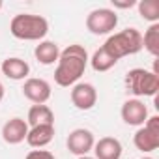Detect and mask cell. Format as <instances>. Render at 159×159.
Segmentation results:
<instances>
[{"label": "cell", "mask_w": 159, "mask_h": 159, "mask_svg": "<svg viewBox=\"0 0 159 159\" xmlns=\"http://www.w3.org/2000/svg\"><path fill=\"white\" fill-rule=\"evenodd\" d=\"M0 71H2L8 79H11V81H25V79H28V75H30V66H28L26 60L11 56V58H6L2 64H0Z\"/></svg>", "instance_id": "4fadbf2b"}, {"label": "cell", "mask_w": 159, "mask_h": 159, "mask_svg": "<svg viewBox=\"0 0 159 159\" xmlns=\"http://www.w3.org/2000/svg\"><path fill=\"white\" fill-rule=\"evenodd\" d=\"M71 103L79 111H90L98 103V90L92 83H77L71 88Z\"/></svg>", "instance_id": "ba28073f"}, {"label": "cell", "mask_w": 159, "mask_h": 159, "mask_svg": "<svg viewBox=\"0 0 159 159\" xmlns=\"http://www.w3.org/2000/svg\"><path fill=\"white\" fill-rule=\"evenodd\" d=\"M34 56H36V60H38L41 66H52V64L58 62V58H60V47H58V43H54V41L43 39V41H39V45H36Z\"/></svg>", "instance_id": "9a60e30c"}, {"label": "cell", "mask_w": 159, "mask_h": 159, "mask_svg": "<svg viewBox=\"0 0 159 159\" xmlns=\"http://www.w3.org/2000/svg\"><path fill=\"white\" fill-rule=\"evenodd\" d=\"M88 62H90L92 69H94V71H99V73L109 71V69H112V67L118 64V60H116V58H112V56H111L103 47H99V49L92 54V58H90Z\"/></svg>", "instance_id": "e0dca14e"}, {"label": "cell", "mask_w": 159, "mask_h": 159, "mask_svg": "<svg viewBox=\"0 0 159 159\" xmlns=\"http://www.w3.org/2000/svg\"><path fill=\"white\" fill-rule=\"evenodd\" d=\"M111 4L116 10H131L133 6H137V0H111Z\"/></svg>", "instance_id": "44dd1931"}, {"label": "cell", "mask_w": 159, "mask_h": 159, "mask_svg": "<svg viewBox=\"0 0 159 159\" xmlns=\"http://www.w3.org/2000/svg\"><path fill=\"white\" fill-rule=\"evenodd\" d=\"M10 32L13 38L23 41H43L49 34V21L36 13H19L10 23Z\"/></svg>", "instance_id": "7a4b0ae2"}, {"label": "cell", "mask_w": 159, "mask_h": 159, "mask_svg": "<svg viewBox=\"0 0 159 159\" xmlns=\"http://www.w3.org/2000/svg\"><path fill=\"white\" fill-rule=\"evenodd\" d=\"M28 124L26 120L15 116L11 120H8L4 125H2V139L4 142L8 144H21L26 140V135H28Z\"/></svg>", "instance_id": "8fae6325"}, {"label": "cell", "mask_w": 159, "mask_h": 159, "mask_svg": "<svg viewBox=\"0 0 159 159\" xmlns=\"http://www.w3.org/2000/svg\"><path fill=\"white\" fill-rule=\"evenodd\" d=\"M118 26V15L111 8H98L92 10L86 17V28L94 36H107L114 32Z\"/></svg>", "instance_id": "8992f818"}, {"label": "cell", "mask_w": 159, "mask_h": 159, "mask_svg": "<svg viewBox=\"0 0 159 159\" xmlns=\"http://www.w3.org/2000/svg\"><path fill=\"white\" fill-rule=\"evenodd\" d=\"M133 144L142 153H150L159 148V116H148L144 125H140L133 137Z\"/></svg>", "instance_id": "5b68a950"}, {"label": "cell", "mask_w": 159, "mask_h": 159, "mask_svg": "<svg viewBox=\"0 0 159 159\" xmlns=\"http://www.w3.org/2000/svg\"><path fill=\"white\" fill-rule=\"evenodd\" d=\"M94 144H96L94 133L90 129H86V127H77V129H73L67 135V140H66V146H67L69 153H73L77 157L88 155L94 150Z\"/></svg>", "instance_id": "52a82bcc"}, {"label": "cell", "mask_w": 159, "mask_h": 159, "mask_svg": "<svg viewBox=\"0 0 159 159\" xmlns=\"http://www.w3.org/2000/svg\"><path fill=\"white\" fill-rule=\"evenodd\" d=\"M142 159H153V157H142Z\"/></svg>", "instance_id": "d4e9b609"}, {"label": "cell", "mask_w": 159, "mask_h": 159, "mask_svg": "<svg viewBox=\"0 0 159 159\" xmlns=\"http://www.w3.org/2000/svg\"><path fill=\"white\" fill-rule=\"evenodd\" d=\"M4 8V2H2V0H0V10H2Z\"/></svg>", "instance_id": "cb8c5ba5"}, {"label": "cell", "mask_w": 159, "mask_h": 159, "mask_svg": "<svg viewBox=\"0 0 159 159\" xmlns=\"http://www.w3.org/2000/svg\"><path fill=\"white\" fill-rule=\"evenodd\" d=\"M51 84L45 79H38V77H28L25 84H23V96L32 101L34 105H45L51 99Z\"/></svg>", "instance_id": "9c48e42d"}, {"label": "cell", "mask_w": 159, "mask_h": 159, "mask_svg": "<svg viewBox=\"0 0 159 159\" xmlns=\"http://www.w3.org/2000/svg\"><path fill=\"white\" fill-rule=\"evenodd\" d=\"M125 88L129 94H133L137 99L139 98H155L159 90V75H155L150 69L144 67H135L125 73Z\"/></svg>", "instance_id": "277c9868"}, {"label": "cell", "mask_w": 159, "mask_h": 159, "mask_svg": "<svg viewBox=\"0 0 159 159\" xmlns=\"http://www.w3.org/2000/svg\"><path fill=\"white\" fill-rule=\"evenodd\" d=\"M77 159H96V157H90V155H83V157H77Z\"/></svg>", "instance_id": "603a6c76"}, {"label": "cell", "mask_w": 159, "mask_h": 159, "mask_svg": "<svg viewBox=\"0 0 159 159\" xmlns=\"http://www.w3.org/2000/svg\"><path fill=\"white\" fill-rule=\"evenodd\" d=\"M142 49H146L152 56H159V23L150 25L142 36Z\"/></svg>", "instance_id": "ac0fdd59"}, {"label": "cell", "mask_w": 159, "mask_h": 159, "mask_svg": "<svg viewBox=\"0 0 159 159\" xmlns=\"http://www.w3.org/2000/svg\"><path fill=\"white\" fill-rule=\"evenodd\" d=\"M88 52L83 45L73 43L67 45L64 51H60V58H58V66L54 69V83L58 86H73L79 83V79L84 75V69L88 66Z\"/></svg>", "instance_id": "6da1fadb"}, {"label": "cell", "mask_w": 159, "mask_h": 159, "mask_svg": "<svg viewBox=\"0 0 159 159\" xmlns=\"http://www.w3.org/2000/svg\"><path fill=\"white\" fill-rule=\"evenodd\" d=\"M137 8H139V15L155 25L159 23V0H140V2H137Z\"/></svg>", "instance_id": "d6986e66"}, {"label": "cell", "mask_w": 159, "mask_h": 159, "mask_svg": "<svg viewBox=\"0 0 159 159\" xmlns=\"http://www.w3.org/2000/svg\"><path fill=\"white\" fill-rule=\"evenodd\" d=\"M92 152H94L96 159H120L124 148L116 137H103L94 144Z\"/></svg>", "instance_id": "7c38bea8"}, {"label": "cell", "mask_w": 159, "mask_h": 159, "mask_svg": "<svg viewBox=\"0 0 159 159\" xmlns=\"http://www.w3.org/2000/svg\"><path fill=\"white\" fill-rule=\"evenodd\" d=\"M120 114H122V120H124L127 125L140 127V125H144V122L148 120V107L144 105V101L133 98V99L124 101Z\"/></svg>", "instance_id": "30bf717a"}, {"label": "cell", "mask_w": 159, "mask_h": 159, "mask_svg": "<svg viewBox=\"0 0 159 159\" xmlns=\"http://www.w3.org/2000/svg\"><path fill=\"white\" fill-rule=\"evenodd\" d=\"M28 127L36 125H54V112L49 105H32L26 116Z\"/></svg>", "instance_id": "2e32d148"}, {"label": "cell", "mask_w": 159, "mask_h": 159, "mask_svg": "<svg viewBox=\"0 0 159 159\" xmlns=\"http://www.w3.org/2000/svg\"><path fill=\"white\" fill-rule=\"evenodd\" d=\"M4 94H6V90H4V84L0 83V103H2V99H4Z\"/></svg>", "instance_id": "7402d4cb"}, {"label": "cell", "mask_w": 159, "mask_h": 159, "mask_svg": "<svg viewBox=\"0 0 159 159\" xmlns=\"http://www.w3.org/2000/svg\"><path fill=\"white\" fill-rule=\"evenodd\" d=\"M101 47L112 58L122 60L124 56H131L142 51V34L137 28H125L116 34H111Z\"/></svg>", "instance_id": "3957f363"}, {"label": "cell", "mask_w": 159, "mask_h": 159, "mask_svg": "<svg viewBox=\"0 0 159 159\" xmlns=\"http://www.w3.org/2000/svg\"><path fill=\"white\" fill-rule=\"evenodd\" d=\"M25 159H56V157H54V153L49 152V150H32V152L26 153Z\"/></svg>", "instance_id": "ffe728a7"}, {"label": "cell", "mask_w": 159, "mask_h": 159, "mask_svg": "<svg viewBox=\"0 0 159 159\" xmlns=\"http://www.w3.org/2000/svg\"><path fill=\"white\" fill-rule=\"evenodd\" d=\"M52 139H54V125H36V127H30L26 135L28 146L36 150L45 148L47 144L52 142Z\"/></svg>", "instance_id": "5bb4252c"}]
</instances>
